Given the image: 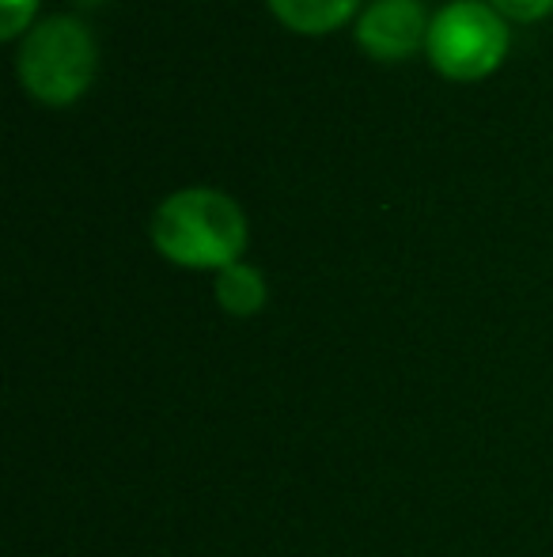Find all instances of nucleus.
I'll list each match as a JSON object with an SVG mask.
<instances>
[{"instance_id":"obj_6","label":"nucleus","mask_w":553,"mask_h":557,"mask_svg":"<svg viewBox=\"0 0 553 557\" xmlns=\"http://www.w3.org/2000/svg\"><path fill=\"white\" fill-rule=\"evenodd\" d=\"M216 300L224 304V311L231 315H254V311L266 304V281H262L259 270L243 262H231L221 270L216 277Z\"/></svg>"},{"instance_id":"obj_4","label":"nucleus","mask_w":553,"mask_h":557,"mask_svg":"<svg viewBox=\"0 0 553 557\" xmlns=\"http://www.w3.org/2000/svg\"><path fill=\"white\" fill-rule=\"evenodd\" d=\"M428 27L420 0H376L356 23V42L379 61H402L428 42Z\"/></svg>"},{"instance_id":"obj_9","label":"nucleus","mask_w":553,"mask_h":557,"mask_svg":"<svg viewBox=\"0 0 553 557\" xmlns=\"http://www.w3.org/2000/svg\"><path fill=\"white\" fill-rule=\"evenodd\" d=\"M84 4H99V0H84Z\"/></svg>"},{"instance_id":"obj_5","label":"nucleus","mask_w":553,"mask_h":557,"mask_svg":"<svg viewBox=\"0 0 553 557\" xmlns=\"http://www.w3.org/2000/svg\"><path fill=\"white\" fill-rule=\"evenodd\" d=\"M274 15L300 35H326L353 20L361 0H269Z\"/></svg>"},{"instance_id":"obj_3","label":"nucleus","mask_w":553,"mask_h":557,"mask_svg":"<svg viewBox=\"0 0 553 557\" xmlns=\"http://www.w3.org/2000/svg\"><path fill=\"white\" fill-rule=\"evenodd\" d=\"M508 53V27L493 8L455 0L428 27V58L448 81H481Z\"/></svg>"},{"instance_id":"obj_8","label":"nucleus","mask_w":553,"mask_h":557,"mask_svg":"<svg viewBox=\"0 0 553 557\" xmlns=\"http://www.w3.org/2000/svg\"><path fill=\"white\" fill-rule=\"evenodd\" d=\"M497 12H504L508 20H519V23H531V20H542V15L553 8V0H493Z\"/></svg>"},{"instance_id":"obj_7","label":"nucleus","mask_w":553,"mask_h":557,"mask_svg":"<svg viewBox=\"0 0 553 557\" xmlns=\"http://www.w3.org/2000/svg\"><path fill=\"white\" fill-rule=\"evenodd\" d=\"M0 4H4V15H0V38H15L27 30L38 0H0Z\"/></svg>"},{"instance_id":"obj_2","label":"nucleus","mask_w":553,"mask_h":557,"mask_svg":"<svg viewBox=\"0 0 553 557\" xmlns=\"http://www.w3.org/2000/svg\"><path fill=\"white\" fill-rule=\"evenodd\" d=\"M96 73V42L76 20H46L20 50V81L35 99L65 107L80 99Z\"/></svg>"},{"instance_id":"obj_1","label":"nucleus","mask_w":553,"mask_h":557,"mask_svg":"<svg viewBox=\"0 0 553 557\" xmlns=\"http://www.w3.org/2000/svg\"><path fill=\"white\" fill-rule=\"evenodd\" d=\"M152 239L171 262L190 270H224L247 247L243 209L221 190H178L155 209Z\"/></svg>"}]
</instances>
